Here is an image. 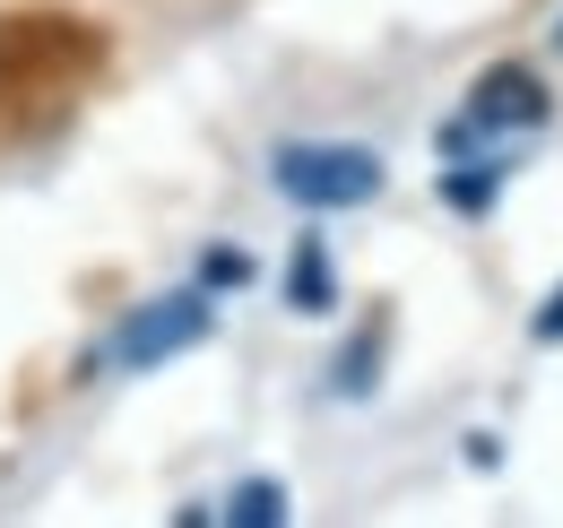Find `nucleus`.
Returning a JSON list of instances; mask_svg holds the SVG:
<instances>
[{"label": "nucleus", "instance_id": "5", "mask_svg": "<svg viewBox=\"0 0 563 528\" xmlns=\"http://www.w3.org/2000/svg\"><path fill=\"white\" fill-rule=\"evenodd\" d=\"M225 520H252V528H269V520H286V494L269 485V476H252V485H234Z\"/></svg>", "mask_w": 563, "mask_h": 528}, {"label": "nucleus", "instance_id": "1", "mask_svg": "<svg viewBox=\"0 0 563 528\" xmlns=\"http://www.w3.org/2000/svg\"><path fill=\"white\" fill-rule=\"evenodd\" d=\"M547 87L529 78L520 62H503L477 78V96H468V113L442 131V156H451V174H442V199L451 208H486L494 199V174L511 165V156H494V147H520L529 131H547Z\"/></svg>", "mask_w": 563, "mask_h": 528}, {"label": "nucleus", "instance_id": "3", "mask_svg": "<svg viewBox=\"0 0 563 528\" xmlns=\"http://www.w3.org/2000/svg\"><path fill=\"white\" fill-rule=\"evenodd\" d=\"M200 338H209V295H200V286H183V295L140 304L122 330L104 338V364H113V373H156L165 355H183V346H200Z\"/></svg>", "mask_w": 563, "mask_h": 528}, {"label": "nucleus", "instance_id": "4", "mask_svg": "<svg viewBox=\"0 0 563 528\" xmlns=\"http://www.w3.org/2000/svg\"><path fill=\"white\" fill-rule=\"evenodd\" d=\"M330 286H339V277H330V252H321V243H303L295 268H286V304H295V312H330V304H339Z\"/></svg>", "mask_w": 563, "mask_h": 528}, {"label": "nucleus", "instance_id": "7", "mask_svg": "<svg viewBox=\"0 0 563 528\" xmlns=\"http://www.w3.org/2000/svg\"><path fill=\"white\" fill-rule=\"evenodd\" d=\"M538 338H563V286H555V304L538 312Z\"/></svg>", "mask_w": 563, "mask_h": 528}, {"label": "nucleus", "instance_id": "2", "mask_svg": "<svg viewBox=\"0 0 563 528\" xmlns=\"http://www.w3.org/2000/svg\"><path fill=\"white\" fill-rule=\"evenodd\" d=\"M269 183L295 208H364V199L382 191V156L347 147V139H295V147H278Z\"/></svg>", "mask_w": 563, "mask_h": 528}, {"label": "nucleus", "instance_id": "6", "mask_svg": "<svg viewBox=\"0 0 563 528\" xmlns=\"http://www.w3.org/2000/svg\"><path fill=\"white\" fill-rule=\"evenodd\" d=\"M209 286H243V252H209Z\"/></svg>", "mask_w": 563, "mask_h": 528}]
</instances>
